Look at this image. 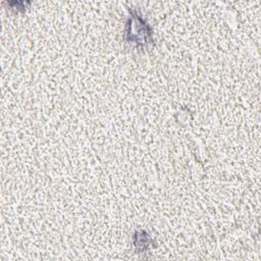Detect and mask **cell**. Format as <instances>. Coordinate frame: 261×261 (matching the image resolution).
<instances>
[{"instance_id":"cell-1","label":"cell","mask_w":261,"mask_h":261,"mask_svg":"<svg viewBox=\"0 0 261 261\" xmlns=\"http://www.w3.org/2000/svg\"><path fill=\"white\" fill-rule=\"evenodd\" d=\"M152 31L137 13L133 12L128 23L127 38L130 42H136L138 45H144L152 42Z\"/></svg>"}]
</instances>
